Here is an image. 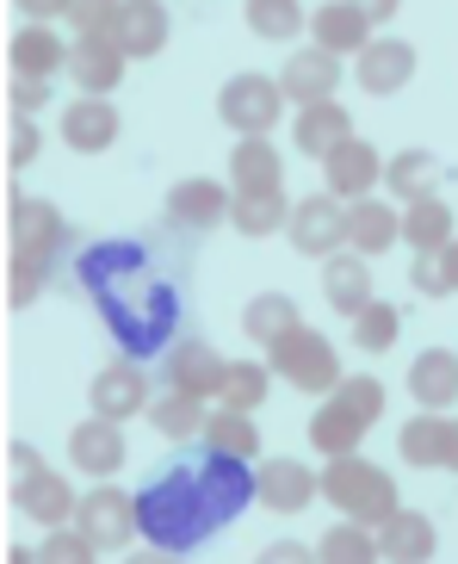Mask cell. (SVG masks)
Here are the masks:
<instances>
[{
    "instance_id": "obj_1",
    "label": "cell",
    "mask_w": 458,
    "mask_h": 564,
    "mask_svg": "<svg viewBox=\"0 0 458 564\" xmlns=\"http://www.w3.org/2000/svg\"><path fill=\"white\" fill-rule=\"evenodd\" d=\"M254 502V471H248V459H236V453H211V459L186 465V471H174V478H162L155 490H143V502H137V521H143V533L155 540V546H198L205 533H217L236 509H248Z\"/></svg>"
},
{
    "instance_id": "obj_2",
    "label": "cell",
    "mask_w": 458,
    "mask_h": 564,
    "mask_svg": "<svg viewBox=\"0 0 458 564\" xmlns=\"http://www.w3.org/2000/svg\"><path fill=\"white\" fill-rule=\"evenodd\" d=\"M323 497L335 502L341 514H353V521H366V528H378V521H391L396 509H403V490L391 484V471L372 459H360V453H335V459L323 465Z\"/></svg>"
},
{
    "instance_id": "obj_3",
    "label": "cell",
    "mask_w": 458,
    "mask_h": 564,
    "mask_svg": "<svg viewBox=\"0 0 458 564\" xmlns=\"http://www.w3.org/2000/svg\"><path fill=\"white\" fill-rule=\"evenodd\" d=\"M266 366H273V379H285L292 391H310V398H328V391L341 384L335 341L316 335L310 323H297V329H285L279 341H266Z\"/></svg>"
},
{
    "instance_id": "obj_4",
    "label": "cell",
    "mask_w": 458,
    "mask_h": 564,
    "mask_svg": "<svg viewBox=\"0 0 458 564\" xmlns=\"http://www.w3.org/2000/svg\"><path fill=\"white\" fill-rule=\"evenodd\" d=\"M217 118H223L236 137H266L285 118V87L273 82V75H229L223 87H217Z\"/></svg>"
},
{
    "instance_id": "obj_5",
    "label": "cell",
    "mask_w": 458,
    "mask_h": 564,
    "mask_svg": "<svg viewBox=\"0 0 458 564\" xmlns=\"http://www.w3.org/2000/svg\"><path fill=\"white\" fill-rule=\"evenodd\" d=\"M7 236H13V254H37V261H56V249L68 242L63 212L37 193H7Z\"/></svg>"
},
{
    "instance_id": "obj_6",
    "label": "cell",
    "mask_w": 458,
    "mask_h": 564,
    "mask_svg": "<svg viewBox=\"0 0 458 564\" xmlns=\"http://www.w3.org/2000/svg\"><path fill=\"white\" fill-rule=\"evenodd\" d=\"M75 528H81L99 552L131 546V533L143 528V521H137V497L99 478V490H94V497H81V509H75Z\"/></svg>"
},
{
    "instance_id": "obj_7",
    "label": "cell",
    "mask_w": 458,
    "mask_h": 564,
    "mask_svg": "<svg viewBox=\"0 0 458 564\" xmlns=\"http://www.w3.org/2000/svg\"><path fill=\"white\" fill-rule=\"evenodd\" d=\"M323 497V471H310L304 459H261L254 471V502L273 514H297Z\"/></svg>"
},
{
    "instance_id": "obj_8",
    "label": "cell",
    "mask_w": 458,
    "mask_h": 564,
    "mask_svg": "<svg viewBox=\"0 0 458 564\" xmlns=\"http://www.w3.org/2000/svg\"><path fill=\"white\" fill-rule=\"evenodd\" d=\"M285 230H292V249H297V254H316V261H328V254L347 242V212H341V199L323 186L316 199H297V205H292V224H285Z\"/></svg>"
},
{
    "instance_id": "obj_9",
    "label": "cell",
    "mask_w": 458,
    "mask_h": 564,
    "mask_svg": "<svg viewBox=\"0 0 458 564\" xmlns=\"http://www.w3.org/2000/svg\"><path fill=\"white\" fill-rule=\"evenodd\" d=\"M13 502H19V514H32V521H44V528H68L75 509H81V497L68 490V478L50 471V465L13 471Z\"/></svg>"
},
{
    "instance_id": "obj_10",
    "label": "cell",
    "mask_w": 458,
    "mask_h": 564,
    "mask_svg": "<svg viewBox=\"0 0 458 564\" xmlns=\"http://www.w3.org/2000/svg\"><path fill=\"white\" fill-rule=\"evenodd\" d=\"M353 75H360L366 94L391 100V94H403V87L415 82V44L410 37H372V44L353 56Z\"/></svg>"
},
{
    "instance_id": "obj_11",
    "label": "cell",
    "mask_w": 458,
    "mask_h": 564,
    "mask_svg": "<svg viewBox=\"0 0 458 564\" xmlns=\"http://www.w3.org/2000/svg\"><path fill=\"white\" fill-rule=\"evenodd\" d=\"M378 181H384V155H378L366 137H347V143H335V150L323 155V186L335 199H366Z\"/></svg>"
},
{
    "instance_id": "obj_12",
    "label": "cell",
    "mask_w": 458,
    "mask_h": 564,
    "mask_svg": "<svg viewBox=\"0 0 458 564\" xmlns=\"http://www.w3.org/2000/svg\"><path fill=\"white\" fill-rule=\"evenodd\" d=\"M87 398H94V415H112V422H131V415H143L149 403V379H143V366L131 360H112V366H99L94 384H87Z\"/></svg>"
},
{
    "instance_id": "obj_13",
    "label": "cell",
    "mask_w": 458,
    "mask_h": 564,
    "mask_svg": "<svg viewBox=\"0 0 458 564\" xmlns=\"http://www.w3.org/2000/svg\"><path fill=\"white\" fill-rule=\"evenodd\" d=\"M124 68H131V56L118 51V37H75V44H68V75H75L81 94H99V100L118 94Z\"/></svg>"
},
{
    "instance_id": "obj_14",
    "label": "cell",
    "mask_w": 458,
    "mask_h": 564,
    "mask_svg": "<svg viewBox=\"0 0 458 564\" xmlns=\"http://www.w3.org/2000/svg\"><path fill=\"white\" fill-rule=\"evenodd\" d=\"M279 87H285V100H297V106L335 100V94H341V56L323 51V44H316V51H292Z\"/></svg>"
},
{
    "instance_id": "obj_15",
    "label": "cell",
    "mask_w": 458,
    "mask_h": 564,
    "mask_svg": "<svg viewBox=\"0 0 458 564\" xmlns=\"http://www.w3.org/2000/svg\"><path fill=\"white\" fill-rule=\"evenodd\" d=\"M223 379H229V360L205 341H174L167 348V384L174 391H193V398H223Z\"/></svg>"
},
{
    "instance_id": "obj_16",
    "label": "cell",
    "mask_w": 458,
    "mask_h": 564,
    "mask_svg": "<svg viewBox=\"0 0 458 564\" xmlns=\"http://www.w3.org/2000/svg\"><path fill=\"white\" fill-rule=\"evenodd\" d=\"M68 459H75V471H87V478H112L118 465H124V434H118L112 415H87V422H75V434H68Z\"/></svg>"
},
{
    "instance_id": "obj_17",
    "label": "cell",
    "mask_w": 458,
    "mask_h": 564,
    "mask_svg": "<svg viewBox=\"0 0 458 564\" xmlns=\"http://www.w3.org/2000/svg\"><path fill=\"white\" fill-rule=\"evenodd\" d=\"M167 32H174V19H167L162 0H124V13H118V51L131 56V63H149V56L167 51Z\"/></svg>"
},
{
    "instance_id": "obj_18",
    "label": "cell",
    "mask_w": 458,
    "mask_h": 564,
    "mask_svg": "<svg viewBox=\"0 0 458 564\" xmlns=\"http://www.w3.org/2000/svg\"><path fill=\"white\" fill-rule=\"evenodd\" d=\"M63 143L81 155H99L118 143V106L99 100V94H81V100L63 106Z\"/></svg>"
},
{
    "instance_id": "obj_19",
    "label": "cell",
    "mask_w": 458,
    "mask_h": 564,
    "mask_svg": "<svg viewBox=\"0 0 458 564\" xmlns=\"http://www.w3.org/2000/svg\"><path fill=\"white\" fill-rule=\"evenodd\" d=\"M323 299L335 304L347 323H353V316L372 304V267H366L360 249H335V254L323 261Z\"/></svg>"
},
{
    "instance_id": "obj_20",
    "label": "cell",
    "mask_w": 458,
    "mask_h": 564,
    "mask_svg": "<svg viewBox=\"0 0 458 564\" xmlns=\"http://www.w3.org/2000/svg\"><path fill=\"white\" fill-rule=\"evenodd\" d=\"M229 205H236V186H223V181H181L167 193V217L181 230H217L229 217Z\"/></svg>"
},
{
    "instance_id": "obj_21",
    "label": "cell",
    "mask_w": 458,
    "mask_h": 564,
    "mask_svg": "<svg viewBox=\"0 0 458 564\" xmlns=\"http://www.w3.org/2000/svg\"><path fill=\"white\" fill-rule=\"evenodd\" d=\"M366 429H372V422H366V415L353 410V403H347L341 391H328L323 410L310 415V447L323 453V459H335V453H360Z\"/></svg>"
},
{
    "instance_id": "obj_22",
    "label": "cell",
    "mask_w": 458,
    "mask_h": 564,
    "mask_svg": "<svg viewBox=\"0 0 458 564\" xmlns=\"http://www.w3.org/2000/svg\"><path fill=\"white\" fill-rule=\"evenodd\" d=\"M285 155L266 143V137H236L229 150V186L236 193H285Z\"/></svg>"
},
{
    "instance_id": "obj_23",
    "label": "cell",
    "mask_w": 458,
    "mask_h": 564,
    "mask_svg": "<svg viewBox=\"0 0 458 564\" xmlns=\"http://www.w3.org/2000/svg\"><path fill=\"white\" fill-rule=\"evenodd\" d=\"M434 546H440V533H434V521L422 509H396L391 521H378V552L391 564H422L434 558Z\"/></svg>"
},
{
    "instance_id": "obj_24",
    "label": "cell",
    "mask_w": 458,
    "mask_h": 564,
    "mask_svg": "<svg viewBox=\"0 0 458 564\" xmlns=\"http://www.w3.org/2000/svg\"><path fill=\"white\" fill-rule=\"evenodd\" d=\"M353 137V118H347V106L341 100H316V106H297V118H292V143L304 155H316L323 162L335 143H347Z\"/></svg>"
},
{
    "instance_id": "obj_25",
    "label": "cell",
    "mask_w": 458,
    "mask_h": 564,
    "mask_svg": "<svg viewBox=\"0 0 458 564\" xmlns=\"http://www.w3.org/2000/svg\"><path fill=\"white\" fill-rule=\"evenodd\" d=\"M410 398L422 403V410H452V403H458V354H452V348L415 354V366H410Z\"/></svg>"
},
{
    "instance_id": "obj_26",
    "label": "cell",
    "mask_w": 458,
    "mask_h": 564,
    "mask_svg": "<svg viewBox=\"0 0 458 564\" xmlns=\"http://www.w3.org/2000/svg\"><path fill=\"white\" fill-rule=\"evenodd\" d=\"M310 37L323 44V51H335V56H341V51L360 56L366 44H372V19H366L353 0H328V7H316V13H310Z\"/></svg>"
},
{
    "instance_id": "obj_27",
    "label": "cell",
    "mask_w": 458,
    "mask_h": 564,
    "mask_svg": "<svg viewBox=\"0 0 458 564\" xmlns=\"http://www.w3.org/2000/svg\"><path fill=\"white\" fill-rule=\"evenodd\" d=\"M7 56H13V75H37V82H56L68 68V44L50 25H19Z\"/></svg>"
},
{
    "instance_id": "obj_28",
    "label": "cell",
    "mask_w": 458,
    "mask_h": 564,
    "mask_svg": "<svg viewBox=\"0 0 458 564\" xmlns=\"http://www.w3.org/2000/svg\"><path fill=\"white\" fill-rule=\"evenodd\" d=\"M396 236H403V217H396L384 199H372V193H366V199L347 205V249H360L366 261H372V254H384Z\"/></svg>"
},
{
    "instance_id": "obj_29",
    "label": "cell",
    "mask_w": 458,
    "mask_h": 564,
    "mask_svg": "<svg viewBox=\"0 0 458 564\" xmlns=\"http://www.w3.org/2000/svg\"><path fill=\"white\" fill-rule=\"evenodd\" d=\"M396 447H403V459L422 465V471H434V465L452 459V422H446V410H422L403 422V434H396Z\"/></svg>"
},
{
    "instance_id": "obj_30",
    "label": "cell",
    "mask_w": 458,
    "mask_h": 564,
    "mask_svg": "<svg viewBox=\"0 0 458 564\" xmlns=\"http://www.w3.org/2000/svg\"><path fill=\"white\" fill-rule=\"evenodd\" d=\"M316 558H323V564H378V558H384V552H378V528H366V521L341 514V521L316 540Z\"/></svg>"
},
{
    "instance_id": "obj_31",
    "label": "cell",
    "mask_w": 458,
    "mask_h": 564,
    "mask_svg": "<svg viewBox=\"0 0 458 564\" xmlns=\"http://www.w3.org/2000/svg\"><path fill=\"white\" fill-rule=\"evenodd\" d=\"M452 236H458L452 230V205H446L440 193L403 205V242H410V249H446Z\"/></svg>"
},
{
    "instance_id": "obj_32",
    "label": "cell",
    "mask_w": 458,
    "mask_h": 564,
    "mask_svg": "<svg viewBox=\"0 0 458 564\" xmlns=\"http://www.w3.org/2000/svg\"><path fill=\"white\" fill-rule=\"evenodd\" d=\"M205 453H236V459H254L261 453V429H254V415L248 410H217V415H205Z\"/></svg>"
},
{
    "instance_id": "obj_33",
    "label": "cell",
    "mask_w": 458,
    "mask_h": 564,
    "mask_svg": "<svg viewBox=\"0 0 458 564\" xmlns=\"http://www.w3.org/2000/svg\"><path fill=\"white\" fill-rule=\"evenodd\" d=\"M384 181H391V199H427V193H440V162L427 150H396L391 167H384Z\"/></svg>"
},
{
    "instance_id": "obj_34",
    "label": "cell",
    "mask_w": 458,
    "mask_h": 564,
    "mask_svg": "<svg viewBox=\"0 0 458 564\" xmlns=\"http://www.w3.org/2000/svg\"><path fill=\"white\" fill-rule=\"evenodd\" d=\"M229 224H236L242 236H279L285 224H292V199H285V193H236Z\"/></svg>"
},
{
    "instance_id": "obj_35",
    "label": "cell",
    "mask_w": 458,
    "mask_h": 564,
    "mask_svg": "<svg viewBox=\"0 0 458 564\" xmlns=\"http://www.w3.org/2000/svg\"><path fill=\"white\" fill-rule=\"evenodd\" d=\"M297 323H304V316H297V299H285V292H261V299L242 311V335L248 341H261V348L279 341L285 329H297Z\"/></svg>"
},
{
    "instance_id": "obj_36",
    "label": "cell",
    "mask_w": 458,
    "mask_h": 564,
    "mask_svg": "<svg viewBox=\"0 0 458 564\" xmlns=\"http://www.w3.org/2000/svg\"><path fill=\"white\" fill-rule=\"evenodd\" d=\"M149 422H155L167 441H193V434H205V398H193V391H167V398L149 403Z\"/></svg>"
},
{
    "instance_id": "obj_37",
    "label": "cell",
    "mask_w": 458,
    "mask_h": 564,
    "mask_svg": "<svg viewBox=\"0 0 458 564\" xmlns=\"http://www.w3.org/2000/svg\"><path fill=\"white\" fill-rule=\"evenodd\" d=\"M304 25H310V19H304L297 0H248V32L266 37V44H292Z\"/></svg>"
},
{
    "instance_id": "obj_38",
    "label": "cell",
    "mask_w": 458,
    "mask_h": 564,
    "mask_svg": "<svg viewBox=\"0 0 458 564\" xmlns=\"http://www.w3.org/2000/svg\"><path fill=\"white\" fill-rule=\"evenodd\" d=\"M396 335H403V311L384 304V299H372L360 316H353V348L360 354H391Z\"/></svg>"
},
{
    "instance_id": "obj_39",
    "label": "cell",
    "mask_w": 458,
    "mask_h": 564,
    "mask_svg": "<svg viewBox=\"0 0 458 564\" xmlns=\"http://www.w3.org/2000/svg\"><path fill=\"white\" fill-rule=\"evenodd\" d=\"M266 384H273V366L266 360H229V379H223V403L229 410H261L266 403Z\"/></svg>"
},
{
    "instance_id": "obj_40",
    "label": "cell",
    "mask_w": 458,
    "mask_h": 564,
    "mask_svg": "<svg viewBox=\"0 0 458 564\" xmlns=\"http://www.w3.org/2000/svg\"><path fill=\"white\" fill-rule=\"evenodd\" d=\"M44 280H50V261H37V254H7V304L13 311H25L44 292Z\"/></svg>"
},
{
    "instance_id": "obj_41",
    "label": "cell",
    "mask_w": 458,
    "mask_h": 564,
    "mask_svg": "<svg viewBox=\"0 0 458 564\" xmlns=\"http://www.w3.org/2000/svg\"><path fill=\"white\" fill-rule=\"evenodd\" d=\"M118 13H124V0H75L68 7V25H75V37H112Z\"/></svg>"
},
{
    "instance_id": "obj_42",
    "label": "cell",
    "mask_w": 458,
    "mask_h": 564,
    "mask_svg": "<svg viewBox=\"0 0 458 564\" xmlns=\"http://www.w3.org/2000/svg\"><path fill=\"white\" fill-rule=\"evenodd\" d=\"M37 558H44V564H94L99 546L87 540L81 528H75V521H68V528H50V540H44V552H37Z\"/></svg>"
},
{
    "instance_id": "obj_43",
    "label": "cell",
    "mask_w": 458,
    "mask_h": 564,
    "mask_svg": "<svg viewBox=\"0 0 458 564\" xmlns=\"http://www.w3.org/2000/svg\"><path fill=\"white\" fill-rule=\"evenodd\" d=\"M410 285L422 292V299H446V292H452V280H446V254L440 249H415Z\"/></svg>"
},
{
    "instance_id": "obj_44",
    "label": "cell",
    "mask_w": 458,
    "mask_h": 564,
    "mask_svg": "<svg viewBox=\"0 0 458 564\" xmlns=\"http://www.w3.org/2000/svg\"><path fill=\"white\" fill-rule=\"evenodd\" d=\"M335 391H341V398L353 403V410H360L366 422H378V415H384V398H391V391H384V384H378L372 372H353V379H341Z\"/></svg>"
},
{
    "instance_id": "obj_45",
    "label": "cell",
    "mask_w": 458,
    "mask_h": 564,
    "mask_svg": "<svg viewBox=\"0 0 458 564\" xmlns=\"http://www.w3.org/2000/svg\"><path fill=\"white\" fill-rule=\"evenodd\" d=\"M37 150H44V131H37L32 118H13V131H7V162H13V167H32Z\"/></svg>"
},
{
    "instance_id": "obj_46",
    "label": "cell",
    "mask_w": 458,
    "mask_h": 564,
    "mask_svg": "<svg viewBox=\"0 0 458 564\" xmlns=\"http://www.w3.org/2000/svg\"><path fill=\"white\" fill-rule=\"evenodd\" d=\"M44 100H50V82H37V75H13V82H7V106H13V118H32Z\"/></svg>"
},
{
    "instance_id": "obj_47",
    "label": "cell",
    "mask_w": 458,
    "mask_h": 564,
    "mask_svg": "<svg viewBox=\"0 0 458 564\" xmlns=\"http://www.w3.org/2000/svg\"><path fill=\"white\" fill-rule=\"evenodd\" d=\"M13 7L32 19V25H50V19H68V7H75V0H13Z\"/></svg>"
},
{
    "instance_id": "obj_48",
    "label": "cell",
    "mask_w": 458,
    "mask_h": 564,
    "mask_svg": "<svg viewBox=\"0 0 458 564\" xmlns=\"http://www.w3.org/2000/svg\"><path fill=\"white\" fill-rule=\"evenodd\" d=\"M353 7H360V13L372 19V25H391V19H396V7H403V0H353Z\"/></svg>"
},
{
    "instance_id": "obj_49",
    "label": "cell",
    "mask_w": 458,
    "mask_h": 564,
    "mask_svg": "<svg viewBox=\"0 0 458 564\" xmlns=\"http://www.w3.org/2000/svg\"><path fill=\"white\" fill-rule=\"evenodd\" d=\"M7 459H13V471H32V465H37V453L25 447V441H13V447H7Z\"/></svg>"
},
{
    "instance_id": "obj_50",
    "label": "cell",
    "mask_w": 458,
    "mask_h": 564,
    "mask_svg": "<svg viewBox=\"0 0 458 564\" xmlns=\"http://www.w3.org/2000/svg\"><path fill=\"white\" fill-rule=\"evenodd\" d=\"M261 558H266V564H285V558H310V552H304V546H266Z\"/></svg>"
},
{
    "instance_id": "obj_51",
    "label": "cell",
    "mask_w": 458,
    "mask_h": 564,
    "mask_svg": "<svg viewBox=\"0 0 458 564\" xmlns=\"http://www.w3.org/2000/svg\"><path fill=\"white\" fill-rule=\"evenodd\" d=\"M440 254H446V280H452V292H458V236H452V242H446Z\"/></svg>"
},
{
    "instance_id": "obj_52",
    "label": "cell",
    "mask_w": 458,
    "mask_h": 564,
    "mask_svg": "<svg viewBox=\"0 0 458 564\" xmlns=\"http://www.w3.org/2000/svg\"><path fill=\"white\" fill-rule=\"evenodd\" d=\"M446 465H452V471H458V422H452V459H446Z\"/></svg>"
}]
</instances>
